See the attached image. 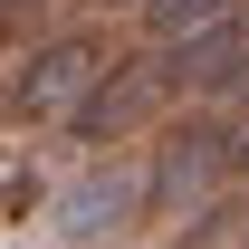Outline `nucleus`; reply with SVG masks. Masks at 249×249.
Returning <instances> with one entry per match:
<instances>
[{
	"instance_id": "obj_1",
	"label": "nucleus",
	"mask_w": 249,
	"mask_h": 249,
	"mask_svg": "<svg viewBox=\"0 0 249 249\" xmlns=\"http://www.w3.org/2000/svg\"><path fill=\"white\" fill-rule=\"evenodd\" d=\"M144 220H154V154H134V163H87V173L48 201L58 249H115V240H134Z\"/></svg>"
},
{
	"instance_id": "obj_2",
	"label": "nucleus",
	"mask_w": 249,
	"mask_h": 249,
	"mask_svg": "<svg viewBox=\"0 0 249 249\" xmlns=\"http://www.w3.org/2000/svg\"><path fill=\"white\" fill-rule=\"evenodd\" d=\"M230 173H240L230 115H220V106L182 115L173 134H163V154H154V220H163V211H192V220H201L220 192H230Z\"/></svg>"
},
{
	"instance_id": "obj_3",
	"label": "nucleus",
	"mask_w": 249,
	"mask_h": 249,
	"mask_svg": "<svg viewBox=\"0 0 249 249\" xmlns=\"http://www.w3.org/2000/svg\"><path fill=\"white\" fill-rule=\"evenodd\" d=\"M106 67H115V48H106L96 29H67V38H48V48H38V58L10 77V115H19V124H77Z\"/></svg>"
},
{
	"instance_id": "obj_4",
	"label": "nucleus",
	"mask_w": 249,
	"mask_h": 249,
	"mask_svg": "<svg viewBox=\"0 0 249 249\" xmlns=\"http://www.w3.org/2000/svg\"><path fill=\"white\" fill-rule=\"evenodd\" d=\"M154 77H163V96L230 106V96L249 87V10H240V19H211V29H192V38H173V48L154 58Z\"/></svg>"
},
{
	"instance_id": "obj_5",
	"label": "nucleus",
	"mask_w": 249,
	"mask_h": 249,
	"mask_svg": "<svg viewBox=\"0 0 249 249\" xmlns=\"http://www.w3.org/2000/svg\"><path fill=\"white\" fill-rule=\"evenodd\" d=\"M154 106H163V77H154L144 58H115L106 77H96L77 134H87V144H124V134H144V124H154Z\"/></svg>"
},
{
	"instance_id": "obj_6",
	"label": "nucleus",
	"mask_w": 249,
	"mask_h": 249,
	"mask_svg": "<svg viewBox=\"0 0 249 249\" xmlns=\"http://www.w3.org/2000/svg\"><path fill=\"white\" fill-rule=\"evenodd\" d=\"M134 10H144V29H154L163 48H173V38H192V29H211V19H240L249 0H134Z\"/></svg>"
},
{
	"instance_id": "obj_7",
	"label": "nucleus",
	"mask_w": 249,
	"mask_h": 249,
	"mask_svg": "<svg viewBox=\"0 0 249 249\" xmlns=\"http://www.w3.org/2000/svg\"><path fill=\"white\" fill-rule=\"evenodd\" d=\"M29 201H38V173H0V230H19Z\"/></svg>"
},
{
	"instance_id": "obj_8",
	"label": "nucleus",
	"mask_w": 249,
	"mask_h": 249,
	"mask_svg": "<svg viewBox=\"0 0 249 249\" xmlns=\"http://www.w3.org/2000/svg\"><path fill=\"white\" fill-rule=\"evenodd\" d=\"M220 115H230V144H240V163H249V87L230 96V106H220Z\"/></svg>"
},
{
	"instance_id": "obj_9",
	"label": "nucleus",
	"mask_w": 249,
	"mask_h": 249,
	"mask_svg": "<svg viewBox=\"0 0 249 249\" xmlns=\"http://www.w3.org/2000/svg\"><path fill=\"white\" fill-rule=\"evenodd\" d=\"M0 10H19V0H0Z\"/></svg>"
}]
</instances>
